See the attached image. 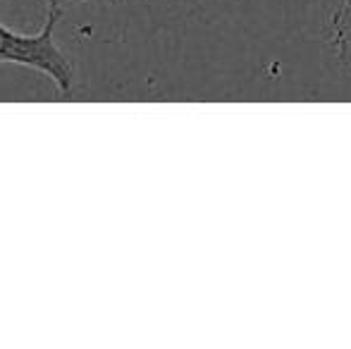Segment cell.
I'll list each match as a JSON object with an SVG mask.
<instances>
[{
	"label": "cell",
	"mask_w": 351,
	"mask_h": 349,
	"mask_svg": "<svg viewBox=\"0 0 351 349\" xmlns=\"http://www.w3.org/2000/svg\"><path fill=\"white\" fill-rule=\"evenodd\" d=\"M349 22H351V0H342L339 8H337V12H335V17H332V32L335 29L347 27Z\"/></svg>",
	"instance_id": "3"
},
{
	"label": "cell",
	"mask_w": 351,
	"mask_h": 349,
	"mask_svg": "<svg viewBox=\"0 0 351 349\" xmlns=\"http://www.w3.org/2000/svg\"><path fill=\"white\" fill-rule=\"evenodd\" d=\"M332 48H335L337 60L351 70V22L347 24V27L335 29L332 32Z\"/></svg>",
	"instance_id": "2"
},
{
	"label": "cell",
	"mask_w": 351,
	"mask_h": 349,
	"mask_svg": "<svg viewBox=\"0 0 351 349\" xmlns=\"http://www.w3.org/2000/svg\"><path fill=\"white\" fill-rule=\"evenodd\" d=\"M46 22L41 32L19 34L0 22V62L32 67L46 75L60 93H70L74 86V65L56 43V27L60 22L62 3L46 0Z\"/></svg>",
	"instance_id": "1"
},
{
	"label": "cell",
	"mask_w": 351,
	"mask_h": 349,
	"mask_svg": "<svg viewBox=\"0 0 351 349\" xmlns=\"http://www.w3.org/2000/svg\"><path fill=\"white\" fill-rule=\"evenodd\" d=\"M58 3H67V0H58ZM77 3H79V0H77Z\"/></svg>",
	"instance_id": "4"
}]
</instances>
